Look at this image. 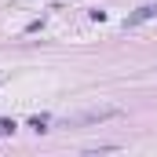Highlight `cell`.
I'll return each instance as SVG.
<instances>
[{
  "label": "cell",
  "mask_w": 157,
  "mask_h": 157,
  "mask_svg": "<svg viewBox=\"0 0 157 157\" xmlns=\"http://www.w3.org/2000/svg\"><path fill=\"white\" fill-rule=\"evenodd\" d=\"M121 110H113V106H102V110H84V113H77V117H66L62 124L66 128H77V124H99V121H110L117 117Z\"/></svg>",
  "instance_id": "1"
},
{
  "label": "cell",
  "mask_w": 157,
  "mask_h": 157,
  "mask_svg": "<svg viewBox=\"0 0 157 157\" xmlns=\"http://www.w3.org/2000/svg\"><path fill=\"white\" fill-rule=\"evenodd\" d=\"M146 18H157V4H146V7H139L135 15H128V22H124V26L132 29V26H139V22H146Z\"/></svg>",
  "instance_id": "2"
},
{
  "label": "cell",
  "mask_w": 157,
  "mask_h": 157,
  "mask_svg": "<svg viewBox=\"0 0 157 157\" xmlns=\"http://www.w3.org/2000/svg\"><path fill=\"white\" fill-rule=\"evenodd\" d=\"M15 132V121H7V117H0V135H11Z\"/></svg>",
  "instance_id": "3"
},
{
  "label": "cell",
  "mask_w": 157,
  "mask_h": 157,
  "mask_svg": "<svg viewBox=\"0 0 157 157\" xmlns=\"http://www.w3.org/2000/svg\"><path fill=\"white\" fill-rule=\"evenodd\" d=\"M29 128H33V132H44V128H48V117H33V121H29Z\"/></svg>",
  "instance_id": "4"
}]
</instances>
